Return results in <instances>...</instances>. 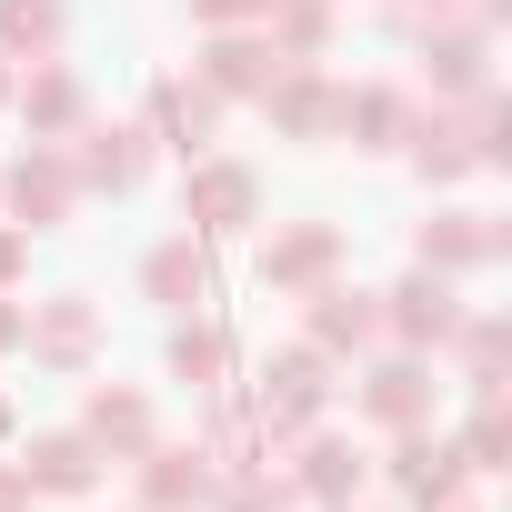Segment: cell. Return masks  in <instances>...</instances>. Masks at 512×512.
<instances>
[{
	"label": "cell",
	"instance_id": "6da1fadb",
	"mask_svg": "<svg viewBox=\"0 0 512 512\" xmlns=\"http://www.w3.org/2000/svg\"><path fill=\"white\" fill-rule=\"evenodd\" d=\"M322 402H332V352L322 342H282L262 362V392H251V432L262 442H302L322 422Z\"/></svg>",
	"mask_w": 512,
	"mask_h": 512
},
{
	"label": "cell",
	"instance_id": "7a4b0ae2",
	"mask_svg": "<svg viewBox=\"0 0 512 512\" xmlns=\"http://www.w3.org/2000/svg\"><path fill=\"white\" fill-rule=\"evenodd\" d=\"M0 201H11V221H21V231L71 221V201H81L71 151H61V141H31V161H11V171H0Z\"/></svg>",
	"mask_w": 512,
	"mask_h": 512
},
{
	"label": "cell",
	"instance_id": "3957f363",
	"mask_svg": "<svg viewBox=\"0 0 512 512\" xmlns=\"http://www.w3.org/2000/svg\"><path fill=\"white\" fill-rule=\"evenodd\" d=\"M181 221H191L201 241H221V231H251V221H262V181H251L241 161H191Z\"/></svg>",
	"mask_w": 512,
	"mask_h": 512
},
{
	"label": "cell",
	"instance_id": "277c9868",
	"mask_svg": "<svg viewBox=\"0 0 512 512\" xmlns=\"http://www.w3.org/2000/svg\"><path fill=\"white\" fill-rule=\"evenodd\" d=\"M262 111H272L282 141H332V131H342V91H332L312 61H282V71L262 81Z\"/></svg>",
	"mask_w": 512,
	"mask_h": 512
},
{
	"label": "cell",
	"instance_id": "5b68a950",
	"mask_svg": "<svg viewBox=\"0 0 512 512\" xmlns=\"http://www.w3.org/2000/svg\"><path fill=\"white\" fill-rule=\"evenodd\" d=\"M382 332L402 352H442L462 332V302H452V272H412L402 292H382Z\"/></svg>",
	"mask_w": 512,
	"mask_h": 512
},
{
	"label": "cell",
	"instance_id": "8992f818",
	"mask_svg": "<svg viewBox=\"0 0 512 512\" xmlns=\"http://www.w3.org/2000/svg\"><path fill=\"white\" fill-rule=\"evenodd\" d=\"M342 272V231L332 221H292L262 241V292H322Z\"/></svg>",
	"mask_w": 512,
	"mask_h": 512
},
{
	"label": "cell",
	"instance_id": "52a82bcc",
	"mask_svg": "<svg viewBox=\"0 0 512 512\" xmlns=\"http://www.w3.org/2000/svg\"><path fill=\"white\" fill-rule=\"evenodd\" d=\"M71 171H81V191H141V171H151V131H131V121H81V151H71Z\"/></svg>",
	"mask_w": 512,
	"mask_h": 512
},
{
	"label": "cell",
	"instance_id": "ba28073f",
	"mask_svg": "<svg viewBox=\"0 0 512 512\" xmlns=\"http://www.w3.org/2000/svg\"><path fill=\"white\" fill-rule=\"evenodd\" d=\"M272 71H282V51L251 31V21L201 41V91H221V101H262V81H272Z\"/></svg>",
	"mask_w": 512,
	"mask_h": 512
},
{
	"label": "cell",
	"instance_id": "9c48e42d",
	"mask_svg": "<svg viewBox=\"0 0 512 512\" xmlns=\"http://www.w3.org/2000/svg\"><path fill=\"white\" fill-rule=\"evenodd\" d=\"M21 342H31V362L81 372V362L101 352V312H91V302H31V312H21Z\"/></svg>",
	"mask_w": 512,
	"mask_h": 512
},
{
	"label": "cell",
	"instance_id": "30bf717a",
	"mask_svg": "<svg viewBox=\"0 0 512 512\" xmlns=\"http://www.w3.org/2000/svg\"><path fill=\"white\" fill-rule=\"evenodd\" d=\"M422 71H432V91H442V101H472V91L492 81V31H482V21L422 31Z\"/></svg>",
	"mask_w": 512,
	"mask_h": 512
},
{
	"label": "cell",
	"instance_id": "8fae6325",
	"mask_svg": "<svg viewBox=\"0 0 512 512\" xmlns=\"http://www.w3.org/2000/svg\"><path fill=\"white\" fill-rule=\"evenodd\" d=\"M141 131H151V141H171V151H201V141L221 131V91H201V81H151Z\"/></svg>",
	"mask_w": 512,
	"mask_h": 512
},
{
	"label": "cell",
	"instance_id": "7c38bea8",
	"mask_svg": "<svg viewBox=\"0 0 512 512\" xmlns=\"http://www.w3.org/2000/svg\"><path fill=\"white\" fill-rule=\"evenodd\" d=\"M211 492H221V472H211L201 442H191V452H161V442L141 452V502H151V512H201Z\"/></svg>",
	"mask_w": 512,
	"mask_h": 512
},
{
	"label": "cell",
	"instance_id": "4fadbf2b",
	"mask_svg": "<svg viewBox=\"0 0 512 512\" xmlns=\"http://www.w3.org/2000/svg\"><path fill=\"white\" fill-rule=\"evenodd\" d=\"M362 472H372V462H362V452H352L342 432H322V422H312V432H302V472H292V492H302V502H332V512H342V502L362 492Z\"/></svg>",
	"mask_w": 512,
	"mask_h": 512
},
{
	"label": "cell",
	"instance_id": "5bb4252c",
	"mask_svg": "<svg viewBox=\"0 0 512 512\" xmlns=\"http://www.w3.org/2000/svg\"><path fill=\"white\" fill-rule=\"evenodd\" d=\"M392 482H402L422 512H442V502H462V452H452V442H432V432L412 422V432H402V452H392Z\"/></svg>",
	"mask_w": 512,
	"mask_h": 512
},
{
	"label": "cell",
	"instance_id": "9a60e30c",
	"mask_svg": "<svg viewBox=\"0 0 512 512\" xmlns=\"http://www.w3.org/2000/svg\"><path fill=\"white\" fill-rule=\"evenodd\" d=\"M302 302H312V342H322V352H362V342L382 332V302H372V292H352L342 272H332L322 292H302Z\"/></svg>",
	"mask_w": 512,
	"mask_h": 512
},
{
	"label": "cell",
	"instance_id": "2e32d148",
	"mask_svg": "<svg viewBox=\"0 0 512 512\" xmlns=\"http://www.w3.org/2000/svg\"><path fill=\"white\" fill-rule=\"evenodd\" d=\"M362 412H372L382 432H412V422H432V372H422V352L382 362V372L362 382Z\"/></svg>",
	"mask_w": 512,
	"mask_h": 512
},
{
	"label": "cell",
	"instance_id": "e0dca14e",
	"mask_svg": "<svg viewBox=\"0 0 512 512\" xmlns=\"http://www.w3.org/2000/svg\"><path fill=\"white\" fill-rule=\"evenodd\" d=\"M141 292H151L161 312H191V302L211 292V251H201V231H181V241L151 251V262H141Z\"/></svg>",
	"mask_w": 512,
	"mask_h": 512
},
{
	"label": "cell",
	"instance_id": "ac0fdd59",
	"mask_svg": "<svg viewBox=\"0 0 512 512\" xmlns=\"http://www.w3.org/2000/svg\"><path fill=\"white\" fill-rule=\"evenodd\" d=\"M21 482H31V492H91V482H101V442H91V432H41L31 462H21Z\"/></svg>",
	"mask_w": 512,
	"mask_h": 512
},
{
	"label": "cell",
	"instance_id": "d6986e66",
	"mask_svg": "<svg viewBox=\"0 0 512 512\" xmlns=\"http://www.w3.org/2000/svg\"><path fill=\"white\" fill-rule=\"evenodd\" d=\"M422 272H472V262H492L502 251V231L482 221V211H442V221H422Z\"/></svg>",
	"mask_w": 512,
	"mask_h": 512
},
{
	"label": "cell",
	"instance_id": "ffe728a7",
	"mask_svg": "<svg viewBox=\"0 0 512 512\" xmlns=\"http://www.w3.org/2000/svg\"><path fill=\"white\" fill-rule=\"evenodd\" d=\"M21 121H31V141L81 131V81H71L61 61H41V71H31V91H21Z\"/></svg>",
	"mask_w": 512,
	"mask_h": 512
},
{
	"label": "cell",
	"instance_id": "44dd1931",
	"mask_svg": "<svg viewBox=\"0 0 512 512\" xmlns=\"http://www.w3.org/2000/svg\"><path fill=\"white\" fill-rule=\"evenodd\" d=\"M402 141H412V161H422L432 181H462V171H482V161H472V121H452V111H422Z\"/></svg>",
	"mask_w": 512,
	"mask_h": 512
},
{
	"label": "cell",
	"instance_id": "7402d4cb",
	"mask_svg": "<svg viewBox=\"0 0 512 512\" xmlns=\"http://www.w3.org/2000/svg\"><path fill=\"white\" fill-rule=\"evenodd\" d=\"M101 452H121V462H141L151 452V402L141 392H91V422H81Z\"/></svg>",
	"mask_w": 512,
	"mask_h": 512
},
{
	"label": "cell",
	"instance_id": "603a6c76",
	"mask_svg": "<svg viewBox=\"0 0 512 512\" xmlns=\"http://www.w3.org/2000/svg\"><path fill=\"white\" fill-rule=\"evenodd\" d=\"M262 41H272L282 61H322V41H332V0H272V11H262Z\"/></svg>",
	"mask_w": 512,
	"mask_h": 512
},
{
	"label": "cell",
	"instance_id": "cb8c5ba5",
	"mask_svg": "<svg viewBox=\"0 0 512 512\" xmlns=\"http://www.w3.org/2000/svg\"><path fill=\"white\" fill-rule=\"evenodd\" d=\"M61 51V0H0V61H51Z\"/></svg>",
	"mask_w": 512,
	"mask_h": 512
},
{
	"label": "cell",
	"instance_id": "d4e9b609",
	"mask_svg": "<svg viewBox=\"0 0 512 512\" xmlns=\"http://www.w3.org/2000/svg\"><path fill=\"white\" fill-rule=\"evenodd\" d=\"M342 131H352L362 151H392V141L412 131V101H402V91H342Z\"/></svg>",
	"mask_w": 512,
	"mask_h": 512
},
{
	"label": "cell",
	"instance_id": "484cf974",
	"mask_svg": "<svg viewBox=\"0 0 512 512\" xmlns=\"http://www.w3.org/2000/svg\"><path fill=\"white\" fill-rule=\"evenodd\" d=\"M171 372H181L191 392H211V382L231 372V342H221L211 322H181V332H171Z\"/></svg>",
	"mask_w": 512,
	"mask_h": 512
},
{
	"label": "cell",
	"instance_id": "4316f807",
	"mask_svg": "<svg viewBox=\"0 0 512 512\" xmlns=\"http://www.w3.org/2000/svg\"><path fill=\"white\" fill-rule=\"evenodd\" d=\"M452 452H462V472H502V452H512V422H502V392H472V432H462Z\"/></svg>",
	"mask_w": 512,
	"mask_h": 512
},
{
	"label": "cell",
	"instance_id": "83f0119b",
	"mask_svg": "<svg viewBox=\"0 0 512 512\" xmlns=\"http://www.w3.org/2000/svg\"><path fill=\"white\" fill-rule=\"evenodd\" d=\"M452 342H462V372H472V392H502V362H512V332H502V322L482 312V322H462Z\"/></svg>",
	"mask_w": 512,
	"mask_h": 512
},
{
	"label": "cell",
	"instance_id": "f1b7e54d",
	"mask_svg": "<svg viewBox=\"0 0 512 512\" xmlns=\"http://www.w3.org/2000/svg\"><path fill=\"white\" fill-rule=\"evenodd\" d=\"M221 512H292V482H272V462H251V472H221Z\"/></svg>",
	"mask_w": 512,
	"mask_h": 512
},
{
	"label": "cell",
	"instance_id": "f546056e",
	"mask_svg": "<svg viewBox=\"0 0 512 512\" xmlns=\"http://www.w3.org/2000/svg\"><path fill=\"white\" fill-rule=\"evenodd\" d=\"M262 11H272V0H191L201 31H241V21H262Z\"/></svg>",
	"mask_w": 512,
	"mask_h": 512
},
{
	"label": "cell",
	"instance_id": "4dcf8cb0",
	"mask_svg": "<svg viewBox=\"0 0 512 512\" xmlns=\"http://www.w3.org/2000/svg\"><path fill=\"white\" fill-rule=\"evenodd\" d=\"M21 272H31V231H0V292H11Z\"/></svg>",
	"mask_w": 512,
	"mask_h": 512
},
{
	"label": "cell",
	"instance_id": "1f68e13d",
	"mask_svg": "<svg viewBox=\"0 0 512 512\" xmlns=\"http://www.w3.org/2000/svg\"><path fill=\"white\" fill-rule=\"evenodd\" d=\"M0 512H31V482H21V462H0Z\"/></svg>",
	"mask_w": 512,
	"mask_h": 512
},
{
	"label": "cell",
	"instance_id": "d6a6232c",
	"mask_svg": "<svg viewBox=\"0 0 512 512\" xmlns=\"http://www.w3.org/2000/svg\"><path fill=\"white\" fill-rule=\"evenodd\" d=\"M0 352H21V302L0 292Z\"/></svg>",
	"mask_w": 512,
	"mask_h": 512
},
{
	"label": "cell",
	"instance_id": "836d02e7",
	"mask_svg": "<svg viewBox=\"0 0 512 512\" xmlns=\"http://www.w3.org/2000/svg\"><path fill=\"white\" fill-rule=\"evenodd\" d=\"M0 111H11V61H0Z\"/></svg>",
	"mask_w": 512,
	"mask_h": 512
},
{
	"label": "cell",
	"instance_id": "e575fe53",
	"mask_svg": "<svg viewBox=\"0 0 512 512\" xmlns=\"http://www.w3.org/2000/svg\"><path fill=\"white\" fill-rule=\"evenodd\" d=\"M0 442H11V392H0Z\"/></svg>",
	"mask_w": 512,
	"mask_h": 512
},
{
	"label": "cell",
	"instance_id": "d590c367",
	"mask_svg": "<svg viewBox=\"0 0 512 512\" xmlns=\"http://www.w3.org/2000/svg\"><path fill=\"white\" fill-rule=\"evenodd\" d=\"M442 512H462V502H442Z\"/></svg>",
	"mask_w": 512,
	"mask_h": 512
},
{
	"label": "cell",
	"instance_id": "8d00e7d4",
	"mask_svg": "<svg viewBox=\"0 0 512 512\" xmlns=\"http://www.w3.org/2000/svg\"><path fill=\"white\" fill-rule=\"evenodd\" d=\"M342 512H352V502H342Z\"/></svg>",
	"mask_w": 512,
	"mask_h": 512
}]
</instances>
